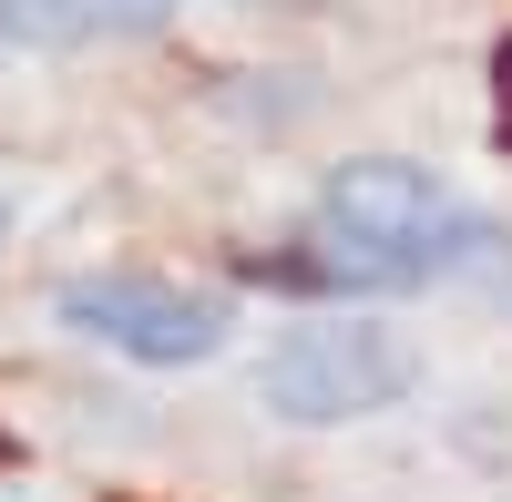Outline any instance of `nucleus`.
I'll list each match as a JSON object with an SVG mask.
<instances>
[{
    "label": "nucleus",
    "mask_w": 512,
    "mask_h": 502,
    "mask_svg": "<svg viewBox=\"0 0 512 502\" xmlns=\"http://www.w3.org/2000/svg\"><path fill=\"white\" fill-rule=\"evenodd\" d=\"M318 226L338 246H369V257H400V267H472V257H502V226L472 216L431 164H410V154H349V164H328V185H318Z\"/></svg>",
    "instance_id": "1"
},
{
    "label": "nucleus",
    "mask_w": 512,
    "mask_h": 502,
    "mask_svg": "<svg viewBox=\"0 0 512 502\" xmlns=\"http://www.w3.org/2000/svg\"><path fill=\"white\" fill-rule=\"evenodd\" d=\"M236 287H287V298H390V287H420V267L369 257V246H349V257H318V246H256V257H236Z\"/></svg>",
    "instance_id": "5"
},
{
    "label": "nucleus",
    "mask_w": 512,
    "mask_h": 502,
    "mask_svg": "<svg viewBox=\"0 0 512 502\" xmlns=\"http://www.w3.org/2000/svg\"><path fill=\"white\" fill-rule=\"evenodd\" d=\"M52 318L72 328L82 349H103L123 369H205L226 359L236 339V298L226 287H175V277H144V267H103V277H72Z\"/></svg>",
    "instance_id": "3"
},
{
    "label": "nucleus",
    "mask_w": 512,
    "mask_h": 502,
    "mask_svg": "<svg viewBox=\"0 0 512 502\" xmlns=\"http://www.w3.org/2000/svg\"><path fill=\"white\" fill-rule=\"evenodd\" d=\"M185 0H0L11 52H103V41H164Z\"/></svg>",
    "instance_id": "4"
},
{
    "label": "nucleus",
    "mask_w": 512,
    "mask_h": 502,
    "mask_svg": "<svg viewBox=\"0 0 512 502\" xmlns=\"http://www.w3.org/2000/svg\"><path fill=\"white\" fill-rule=\"evenodd\" d=\"M410 390H420V349L379 318H308L256 369V400L297 431H338V421H369V410H400Z\"/></svg>",
    "instance_id": "2"
},
{
    "label": "nucleus",
    "mask_w": 512,
    "mask_h": 502,
    "mask_svg": "<svg viewBox=\"0 0 512 502\" xmlns=\"http://www.w3.org/2000/svg\"><path fill=\"white\" fill-rule=\"evenodd\" d=\"M0 462H11V441H0Z\"/></svg>",
    "instance_id": "7"
},
{
    "label": "nucleus",
    "mask_w": 512,
    "mask_h": 502,
    "mask_svg": "<svg viewBox=\"0 0 512 502\" xmlns=\"http://www.w3.org/2000/svg\"><path fill=\"white\" fill-rule=\"evenodd\" d=\"M11 226H21V216H11V195H0V257H11Z\"/></svg>",
    "instance_id": "6"
}]
</instances>
